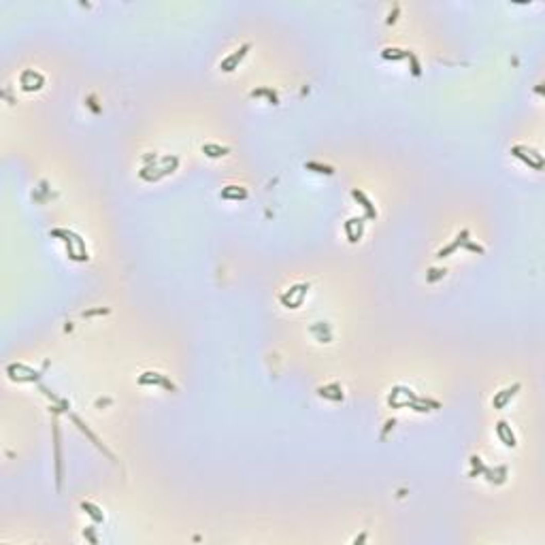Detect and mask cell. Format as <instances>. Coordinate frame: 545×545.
I'll use <instances>...</instances> for the list:
<instances>
[{
    "instance_id": "1f68e13d",
    "label": "cell",
    "mask_w": 545,
    "mask_h": 545,
    "mask_svg": "<svg viewBox=\"0 0 545 545\" xmlns=\"http://www.w3.org/2000/svg\"><path fill=\"white\" fill-rule=\"evenodd\" d=\"M398 9H400V7L396 5V7H394V13H390V17H388V24H394V22H396V13H398Z\"/></svg>"
},
{
    "instance_id": "52a82bcc",
    "label": "cell",
    "mask_w": 545,
    "mask_h": 545,
    "mask_svg": "<svg viewBox=\"0 0 545 545\" xmlns=\"http://www.w3.org/2000/svg\"><path fill=\"white\" fill-rule=\"evenodd\" d=\"M251 49V43H245V45H241L237 51H232L230 55H228V58H224L222 62H220V68L224 70V73H232L235 68H239V64H241V60L245 58L247 55V51Z\"/></svg>"
},
{
    "instance_id": "d4e9b609",
    "label": "cell",
    "mask_w": 545,
    "mask_h": 545,
    "mask_svg": "<svg viewBox=\"0 0 545 545\" xmlns=\"http://www.w3.org/2000/svg\"><path fill=\"white\" fill-rule=\"evenodd\" d=\"M407 60L411 62V73H413L415 77H420V75H422V66H420V62H418V58H415V53H411V51H409V55H407Z\"/></svg>"
},
{
    "instance_id": "83f0119b",
    "label": "cell",
    "mask_w": 545,
    "mask_h": 545,
    "mask_svg": "<svg viewBox=\"0 0 545 545\" xmlns=\"http://www.w3.org/2000/svg\"><path fill=\"white\" fill-rule=\"evenodd\" d=\"M100 313H109V309H94V311H85L83 313V318H92V315H100Z\"/></svg>"
},
{
    "instance_id": "8fae6325",
    "label": "cell",
    "mask_w": 545,
    "mask_h": 545,
    "mask_svg": "<svg viewBox=\"0 0 545 545\" xmlns=\"http://www.w3.org/2000/svg\"><path fill=\"white\" fill-rule=\"evenodd\" d=\"M520 388H522V383H518V381H515L513 385H509V388H505V390L496 392V394H494V398H492V407H494V409H503V407L509 403V400H511L515 394L520 392Z\"/></svg>"
},
{
    "instance_id": "3957f363",
    "label": "cell",
    "mask_w": 545,
    "mask_h": 545,
    "mask_svg": "<svg viewBox=\"0 0 545 545\" xmlns=\"http://www.w3.org/2000/svg\"><path fill=\"white\" fill-rule=\"evenodd\" d=\"M311 290V285L309 283H294L290 290H285L279 300H281V305L283 307H288V309H298L300 305H303V300L307 298V292Z\"/></svg>"
},
{
    "instance_id": "5b68a950",
    "label": "cell",
    "mask_w": 545,
    "mask_h": 545,
    "mask_svg": "<svg viewBox=\"0 0 545 545\" xmlns=\"http://www.w3.org/2000/svg\"><path fill=\"white\" fill-rule=\"evenodd\" d=\"M139 383L141 385H162L164 390L168 392H175V383L170 381L166 375H162V373H155V371H147V373H143V375L139 377Z\"/></svg>"
},
{
    "instance_id": "5bb4252c",
    "label": "cell",
    "mask_w": 545,
    "mask_h": 545,
    "mask_svg": "<svg viewBox=\"0 0 545 545\" xmlns=\"http://www.w3.org/2000/svg\"><path fill=\"white\" fill-rule=\"evenodd\" d=\"M318 394L322 398H328V400H335V403H339V400H343L345 396H343V388L339 383H328V385H322V388H318Z\"/></svg>"
},
{
    "instance_id": "277c9868",
    "label": "cell",
    "mask_w": 545,
    "mask_h": 545,
    "mask_svg": "<svg viewBox=\"0 0 545 545\" xmlns=\"http://www.w3.org/2000/svg\"><path fill=\"white\" fill-rule=\"evenodd\" d=\"M511 153L518 158V160H522L524 164H528L530 168H535V170L543 168V155L537 149H530V147H524V145H515V147H511Z\"/></svg>"
},
{
    "instance_id": "9c48e42d",
    "label": "cell",
    "mask_w": 545,
    "mask_h": 545,
    "mask_svg": "<svg viewBox=\"0 0 545 545\" xmlns=\"http://www.w3.org/2000/svg\"><path fill=\"white\" fill-rule=\"evenodd\" d=\"M60 428L53 424V454H55V485H62V445H60Z\"/></svg>"
},
{
    "instance_id": "ac0fdd59",
    "label": "cell",
    "mask_w": 545,
    "mask_h": 545,
    "mask_svg": "<svg viewBox=\"0 0 545 545\" xmlns=\"http://www.w3.org/2000/svg\"><path fill=\"white\" fill-rule=\"evenodd\" d=\"M81 509L94 520V524H103V522H105V513H103V509L96 507L94 503H90V500H83V503H81Z\"/></svg>"
},
{
    "instance_id": "603a6c76",
    "label": "cell",
    "mask_w": 545,
    "mask_h": 545,
    "mask_svg": "<svg viewBox=\"0 0 545 545\" xmlns=\"http://www.w3.org/2000/svg\"><path fill=\"white\" fill-rule=\"evenodd\" d=\"M305 168L313 170V173H320V175H335V168L328 166V164H320V162H307Z\"/></svg>"
},
{
    "instance_id": "4dcf8cb0",
    "label": "cell",
    "mask_w": 545,
    "mask_h": 545,
    "mask_svg": "<svg viewBox=\"0 0 545 545\" xmlns=\"http://www.w3.org/2000/svg\"><path fill=\"white\" fill-rule=\"evenodd\" d=\"M143 162L149 164V162H155V153H147V155H143Z\"/></svg>"
},
{
    "instance_id": "484cf974",
    "label": "cell",
    "mask_w": 545,
    "mask_h": 545,
    "mask_svg": "<svg viewBox=\"0 0 545 545\" xmlns=\"http://www.w3.org/2000/svg\"><path fill=\"white\" fill-rule=\"evenodd\" d=\"M471 464H473V475H479V473H483V469H485V464H483V460L479 456H471Z\"/></svg>"
},
{
    "instance_id": "2e32d148",
    "label": "cell",
    "mask_w": 545,
    "mask_h": 545,
    "mask_svg": "<svg viewBox=\"0 0 545 545\" xmlns=\"http://www.w3.org/2000/svg\"><path fill=\"white\" fill-rule=\"evenodd\" d=\"M220 196L224 200H245L249 194L245 188H241V185H226V188L220 192Z\"/></svg>"
},
{
    "instance_id": "d6986e66",
    "label": "cell",
    "mask_w": 545,
    "mask_h": 545,
    "mask_svg": "<svg viewBox=\"0 0 545 545\" xmlns=\"http://www.w3.org/2000/svg\"><path fill=\"white\" fill-rule=\"evenodd\" d=\"M203 153H207L209 158H224V155L230 153V147L218 145V143H205V145H203Z\"/></svg>"
},
{
    "instance_id": "e0dca14e",
    "label": "cell",
    "mask_w": 545,
    "mask_h": 545,
    "mask_svg": "<svg viewBox=\"0 0 545 545\" xmlns=\"http://www.w3.org/2000/svg\"><path fill=\"white\" fill-rule=\"evenodd\" d=\"M483 475H485V479L490 481V483H505V479H507V466H496L494 471L492 469H483Z\"/></svg>"
},
{
    "instance_id": "44dd1931",
    "label": "cell",
    "mask_w": 545,
    "mask_h": 545,
    "mask_svg": "<svg viewBox=\"0 0 545 545\" xmlns=\"http://www.w3.org/2000/svg\"><path fill=\"white\" fill-rule=\"evenodd\" d=\"M407 55H409V51L396 49V47H388V49L381 51V58L383 60H407Z\"/></svg>"
},
{
    "instance_id": "8992f818",
    "label": "cell",
    "mask_w": 545,
    "mask_h": 545,
    "mask_svg": "<svg viewBox=\"0 0 545 545\" xmlns=\"http://www.w3.org/2000/svg\"><path fill=\"white\" fill-rule=\"evenodd\" d=\"M415 398H418V396L413 394V390L405 388V385H396V388H392V392L388 396V405H392V407H407Z\"/></svg>"
},
{
    "instance_id": "7c38bea8",
    "label": "cell",
    "mask_w": 545,
    "mask_h": 545,
    "mask_svg": "<svg viewBox=\"0 0 545 545\" xmlns=\"http://www.w3.org/2000/svg\"><path fill=\"white\" fill-rule=\"evenodd\" d=\"M496 435H498V439L503 441L507 447H515V445H518V439H515L511 426H509L505 420H500V422L496 424Z\"/></svg>"
},
{
    "instance_id": "9a60e30c",
    "label": "cell",
    "mask_w": 545,
    "mask_h": 545,
    "mask_svg": "<svg viewBox=\"0 0 545 545\" xmlns=\"http://www.w3.org/2000/svg\"><path fill=\"white\" fill-rule=\"evenodd\" d=\"M466 241H469V230H462L460 235H458V237H456V241H452V243H450V245H445V247H441V249L437 251V258H447V256H450V254H454V251H456L458 247H462V245H464V243H466Z\"/></svg>"
},
{
    "instance_id": "f546056e",
    "label": "cell",
    "mask_w": 545,
    "mask_h": 545,
    "mask_svg": "<svg viewBox=\"0 0 545 545\" xmlns=\"http://www.w3.org/2000/svg\"><path fill=\"white\" fill-rule=\"evenodd\" d=\"M394 424H396L394 420H388V422H385V428H383V433H381V439H385V435L390 433V428H394Z\"/></svg>"
},
{
    "instance_id": "d6a6232c",
    "label": "cell",
    "mask_w": 545,
    "mask_h": 545,
    "mask_svg": "<svg viewBox=\"0 0 545 545\" xmlns=\"http://www.w3.org/2000/svg\"><path fill=\"white\" fill-rule=\"evenodd\" d=\"M362 541H366V533H364V535H360V537H356V539H354V543H362Z\"/></svg>"
},
{
    "instance_id": "ba28073f",
    "label": "cell",
    "mask_w": 545,
    "mask_h": 545,
    "mask_svg": "<svg viewBox=\"0 0 545 545\" xmlns=\"http://www.w3.org/2000/svg\"><path fill=\"white\" fill-rule=\"evenodd\" d=\"M70 420H73V422L77 424V428H79V430H81V433H83L85 437H88V439H90V441L94 443V445H96V447H98L100 452H103V454H105V456L109 458V460H115V458H113V454H111V452H109V450H107V447L103 445V443H100V439H98V437H96V435L92 433V430H90V426H88V424H85V422H83V420L79 418V415H75V413H70Z\"/></svg>"
},
{
    "instance_id": "6da1fadb",
    "label": "cell",
    "mask_w": 545,
    "mask_h": 545,
    "mask_svg": "<svg viewBox=\"0 0 545 545\" xmlns=\"http://www.w3.org/2000/svg\"><path fill=\"white\" fill-rule=\"evenodd\" d=\"M51 235L53 237H62V241L66 243V251H68V256L73 258V260H79V254L75 251V245L81 249V262L90 258L88 256V249H85V243H83V239L79 235L70 232V230H64V228H55V230H51Z\"/></svg>"
},
{
    "instance_id": "4fadbf2b",
    "label": "cell",
    "mask_w": 545,
    "mask_h": 545,
    "mask_svg": "<svg viewBox=\"0 0 545 545\" xmlns=\"http://www.w3.org/2000/svg\"><path fill=\"white\" fill-rule=\"evenodd\" d=\"M352 196L358 200V203H360V207L364 209V213H366V218H368V220H375V218H377V209L373 207V203H371V200L366 198V194H364L362 190L354 188V190H352Z\"/></svg>"
},
{
    "instance_id": "30bf717a",
    "label": "cell",
    "mask_w": 545,
    "mask_h": 545,
    "mask_svg": "<svg viewBox=\"0 0 545 545\" xmlns=\"http://www.w3.org/2000/svg\"><path fill=\"white\" fill-rule=\"evenodd\" d=\"M345 235L349 243H358L364 235V218H349L345 222Z\"/></svg>"
},
{
    "instance_id": "f1b7e54d",
    "label": "cell",
    "mask_w": 545,
    "mask_h": 545,
    "mask_svg": "<svg viewBox=\"0 0 545 545\" xmlns=\"http://www.w3.org/2000/svg\"><path fill=\"white\" fill-rule=\"evenodd\" d=\"M83 535H85V539H88L90 543H96V541H98L96 535H94V528H85V533H83Z\"/></svg>"
},
{
    "instance_id": "ffe728a7",
    "label": "cell",
    "mask_w": 545,
    "mask_h": 545,
    "mask_svg": "<svg viewBox=\"0 0 545 545\" xmlns=\"http://www.w3.org/2000/svg\"><path fill=\"white\" fill-rule=\"evenodd\" d=\"M311 333L318 337L320 341H324V343H330V328H328V324H324V322H315L313 326H311Z\"/></svg>"
},
{
    "instance_id": "7402d4cb",
    "label": "cell",
    "mask_w": 545,
    "mask_h": 545,
    "mask_svg": "<svg viewBox=\"0 0 545 545\" xmlns=\"http://www.w3.org/2000/svg\"><path fill=\"white\" fill-rule=\"evenodd\" d=\"M251 96L256 98V96H264L268 103H272V105H279V96H277V92H272L270 88H258V90H254L251 92Z\"/></svg>"
},
{
    "instance_id": "cb8c5ba5",
    "label": "cell",
    "mask_w": 545,
    "mask_h": 545,
    "mask_svg": "<svg viewBox=\"0 0 545 545\" xmlns=\"http://www.w3.org/2000/svg\"><path fill=\"white\" fill-rule=\"evenodd\" d=\"M443 277H445V268H430L428 275H426V281L428 283H435V281H439Z\"/></svg>"
},
{
    "instance_id": "7a4b0ae2",
    "label": "cell",
    "mask_w": 545,
    "mask_h": 545,
    "mask_svg": "<svg viewBox=\"0 0 545 545\" xmlns=\"http://www.w3.org/2000/svg\"><path fill=\"white\" fill-rule=\"evenodd\" d=\"M162 168H155L153 164H147V166H143V170H141V179H145V181H158L160 177H166V175H170L173 173V170L179 166V158L177 155H166V158H162Z\"/></svg>"
},
{
    "instance_id": "4316f807",
    "label": "cell",
    "mask_w": 545,
    "mask_h": 545,
    "mask_svg": "<svg viewBox=\"0 0 545 545\" xmlns=\"http://www.w3.org/2000/svg\"><path fill=\"white\" fill-rule=\"evenodd\" d=\"M464 247H466L469 251H477V254H483V247H481V245H477V243H473V241H466V243H464Z\"/></svg>"
}]
</instances>
